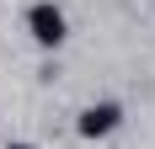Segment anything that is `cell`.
Here are the masks:
<instances>
[{
  "instance_id": "obj_2",
  "label": "cell",
  "mask_w": 155,
  "mask_h": 149,
  "mask_svg": "<svg viewBox=\"0 0 155 149\" xmlns=\"http://www.w3.org/2000/svg\"><path fill=\"white\" fill-rule=\"evenodd\" d=\"M118 122H123V106L118 101H96V106L80 112V138H102V133H112Z\"/></svg>"
},
{
  "instance_id": "obj_3",
  "label": "cell",
  "mask_w": 155,
  "mask_h": 149,
  "mask_svg": "<svg viewBox=\"0 0 155 149\" xmlns=\"http://www.w3.org/2000/svg\"><path fill=\"white\" fill-rule=\"evenodd\" d=\"M11 149H32V144H11Z\"/></svg>"
},
{
  "instance_id": "obj_1",
  "label": "cell",
  "mask_w": 155,
  "mask_h": 149,
  "mask_svg": "<svg viewBox=\"0 0 155 149\" xmlns=\"http://www.w3.org/2000/svg\"><path fill=\"white\" fill-rule=\"evenodd\" d=\"M27 32H32L38 48H59L64 37H70V16H64L54 0H38V5L27 11Z\"/></svg>"
}]
</instances>
